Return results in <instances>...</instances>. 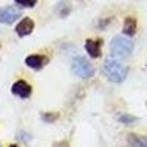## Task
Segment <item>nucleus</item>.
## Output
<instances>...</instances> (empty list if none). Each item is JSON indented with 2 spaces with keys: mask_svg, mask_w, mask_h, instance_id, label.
Masks as SVG:
<instances>
[{
  "mask_svg": "<svg viewBox=\"0 0 147 147\" xmlns=\"http://www.w3.org/2000/svg\"><path fill=\"white\" fill-rule=\"evenodd\" d=\"M49 63V57L44 55H30L25 57V65L34 71H40Z\"/></svg>",
  "mask_w": 147,
  "mask_h": 147,
  "instance_id": "obj_6",
  "label": "nucleus"
},
{
  "mask_svg": "<svg viewBox=\"0 0 147 147\" xmlns=\"http://www.w3.org/2000/svg\"><path fill=\"white\" fill-rule=\"evenodd\" d=\"M134 50V43L128 35H115L110 41V53L113 59H127Z\"/></svg>",
  "mask_w": 147,
  "mask_h": 147,
  "instance_id": "obj_2",
  "label": "nucleus"
},
{
  "mask_svg": "<svg viewBox=\"0 0 147 147\" xmlns=\"http://www.w3.org/2000/svg\"><path fill=\"white\" fill-rule=\"evenodd\" d=\"M53 147H69V143L66 140H62V141H57L53 144Z\"/></svg>",
  "mask_w": 147,
  "mask_h": 147,
  "instance_id": "obj_15",
  "label": "nucleus"
},
{
  "mask_svg": "<svg viewBox=\"0 0 147 147\" xmlns=\"http://www.w3.org/2000/svg\"><path fill=\"white\" fill-rule=\"evenodd\" d=\"M71 3L68 2V0H60V2L57 3V7H56V13L60 16V18H66L69 13H71Z\"/></svg>",
  "mask_w": 147,
  "mask_h": 147,
  "instance_id": "obj_11",
  "label": "nucleus"
},
{
  "mask_svg": "<svg viewBox=\"0 0 147 147\" xmlns=\"http://www.w3.org/2000/svg\"><path fill=\"white\" fill-rule=\"evenodd\" d=\"M10 90H12V94L21 97V99H28L32 93V87L24 80H18L16 82H13Z\"/></svg>",
  "mask_w": 147,
  "mask_h": 147,
  "instance_id": "obj_5",
  "label": "nucleus"
},
{
  "mask_svg": "<svg viewBox=\"0 0 147 147\" xmlns=\"http://www.w3.org/2000/svg\"><path fill=\"white\" fill-rule=\"evenodd\" d=\"M57 118H59V113L57 112H44L41 115V119L44 122H47V124H53L55 121H57Z\"/></svg>",
  "mask_w": 147,
  "mask_h": 147,
  "instance_id": "obj_13",
  "label": "nucleus"
},
{
  "mask_svg": "<svg viewBox=\"0 0 147 147\" xmlns=\"http://www.w3.org/2000/svg\"><path fill=\"white\" fill-rule=\"evenodd\" d=\"M38 0H15V3H18L22 7H34Z\"/></svg>",
  "mask_w": 147,
  "mask_h": 147,
  "instance_id": "obj_14",
  "label": "nucleus"
},
{
  "mask_svg": "<svg viewBox=\"0 0 147 147\" xmlns=\"http://www.w3.org/2000/svg\"><path fill=\"white\" fill-rule=\"evenodd\" d=\"M122 32L124 35L132 37L134 34L137 32V19L134 16H127L124 21V27H122Z\"/></svg>",
  "mask_w": 147,
  "mask_h": 147,
  "instance_id": "obj_9",
  "label": "nucleus"
},
{
  "mask_svg": "<svg viewBox=\"0 0 147 147\" xmlns=\"http://www.w3.org/2000/svg\"><path fill=\"white\" fill-rule=\"evenodd\" d=\"M34 31V21L31 18H22L19 21V24L15 27V32L18 34V37H27Z\"/></svg>",
  "mask_w": 147,
  "mask_h": 147,
  "instance_id": "obj_7",
  "label": "nucleus"
},
{
  "mask_svg": "<svg viewBox=\"0 0 147 147\" xmlns=\"http://www.w3.org/2000/svg\"><path fill=\"white\" fill-rule=\"evenodd\" d=\"M118 121L121 122V124H124V125H131V124H134V122H137L138 118L137 116H132L129 113H122V115L118 116Z\"/></svg>",
  "mask_w": 147,
  "mask_h": 147,
  "instance_id": "obj_12",
  "label": "nucleus"
},
{
  "mask_svg": "<svg viewBox=\"0 0 147 147\" xmlns=\"http://www.w3.org/2000/svg\"><path fill=\"white\" fill-rule=\"evenodd\" d=\"M85 50L88 56L93 59H97L102 56V40H85Z\"/></svg>",
  "mask_w": 147,
  "mask_h": 147,
  "instance_id": "obj_8",
  "label": "nucleus"
},
{
  "mask_svg": "<svg viewBox=\"0 0 147 147\" xmlns=\"http://www.w3.org/2000/svg\"><path fill=\"white\" fill-rule=\"evenodd\" d=\"M72 72L82 80H90L94 77V68L85 57L77 56L72 60Z\"/></svg>",
  "mask_w": 147,
  "mask_h": 147,
  "instance_id": "obj_3",
  "label": "nucleus"
},
{
  "mask_svg": "<svg viewBox=\"0 0 147 147\" xmlns=\"http://www.w3.org/2000/svg\"><path fill=\"white\" fill-rule=\"evenodd\" d=\"M9 147H19V146H18V144H10Z\"/></svg>",
  "mask_w": 147,
  "mask_h": 147,
  "instance_id": "obj_16",
  "label": "nucleus"
},
{
  "mask_svg": "<svg viewBox=\"0 0 147 147\" xmlns=\"http://www.w3.org/2000/svg\"><path fill=\"white\" fill-rule=\"evenodd\" d=\"M127 140L131 147H147V137H141L138 134H128Z\"/></svg>",
  "mask_w": 147,
  "mask_h": 147,
  "instance_id": "obj_10",
  "label": "nucleus"
},
{
  "mask_svg": "<svg viewBox=\"0 0 147 147\" xmlns=\"http://www.w3.org/2000/svg\"><path fill=\"white\" fill-rule=\"evenodd\" d=\"M129 68L124 63H121L116 59H107L103 65V74L105 77L113 84H121L124 82L128 77Z\"/></svg>",
  "mask_w": 147,
  "mask_h": 147,
  "instance_id": "obj_1",
  "label": "nucleus"
},
{
  "mask_svg": "<svg viewBox=\"0 0 147 147\" xmlns=\"http://www.w3.org/2000/svg\"><path fill=\"white\" fill-rule=\"evenodd\" d=\"M22 16L21 9L15 7V6H6L0 9V22L2 24H13L18 18Z\"/></svg>",
  "mask_w": 147,
  "mask_h": 147,
  "instance_id": "obj_4",
  "label": "nucleus"
}]
</instances>
